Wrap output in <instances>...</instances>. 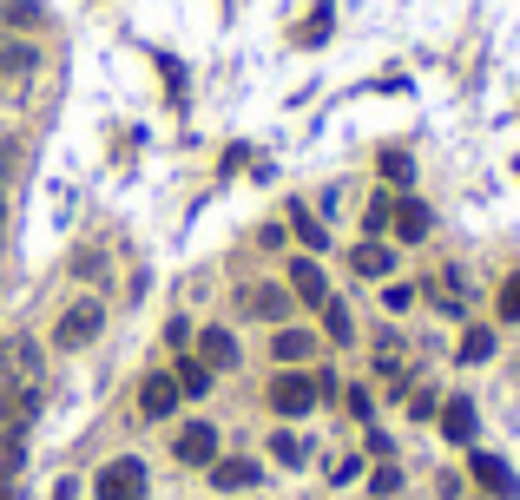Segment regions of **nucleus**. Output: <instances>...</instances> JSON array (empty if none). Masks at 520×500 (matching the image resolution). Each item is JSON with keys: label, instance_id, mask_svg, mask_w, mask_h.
<instances>
[{"label": "nucleus", "instance_id": "1", "mask_svg": "<svg viewBox=\"0 0 520 500\" xmlns=\"http://www.w3.org/2000/svg\"><path fill=\"white\" fill-rule=\"evenodd\" d=\"M264 402H270V415H284V422H303V415H310L323 395H316V375H310V369H284L277 382H270Z\"/></svg>", "mask_w": 520, "mask_h": 500}, {"label": "nucleus", "instance_id": "2", "mask_svg": "<svg viewBox=\"0 0 520 500\" xmlns=\"http://www.w3.org/2000/svg\"><path fill=\"white\" fill-rule=\"evenodd\" d=\"M99 329H106V310H99L93 297H79V303H66V310H60V323H53V349H66V356H73V349H86V343H93Z\"/></svg>", "mask_w": 520, "mask_h": 500}, {"label": "nucleus", "instance_id": "3", "mask_svg": "<svg viewBox=\"0 0 520 500\" xmlns=\"http://www.w3.org/2000/svg\"><path fill=\"white\" fill-rule=\"evenodd\" d=\"M93 494L99 500H145V461L139 454H119L93 474Z\"/></svg>", "mask_w": 520, "mask_h": 500}, {"label": "nucleus", "instance_id": "4", "mask_svg": "<svg viewBox=\"0 0 520 500\" xmlns=\"http://www.w3.org/2000/svg\"><path fill=\"white\" fill-rule=\"evenodd\" d=\"M178 402H185V395H178V382H172L165 369H152V375L139 382V415H145V422H172Z\"/></svg>", "mask_w": 520, "mask_h": 500}, {"label": "nucleus", "instance_id": "5", "mask_svg": "<svg viewBox=\"0 0 520 500\" xmlns=\"http://www.w3.org/2000/svg\"><path fill=\"white\" fill-rule=\"evenodd\" d=\"M290 310H297L290 283H251L244 290V316H257V323H290Z\"/></svg>", "mask_w": 520, "mask_h": 500}, {"label": "nucleus", "instance_id": "6", "mask_svg": "<svg viewBox=\"0 0 520 500\" xmlns=\"http://www.w3.org/2000/svg\"><path fill=\"white\" fill-rule=\"evenodd\" d=\"M172 454L185 461V468H211V461H218V428L211 422H185L178 441H172Z\"/></svg>", "mask_w": 520, "mask_h": 500}, {"label": "nucleus", "instance_id": "7", "mask_svg": "<svg viewBox=\"0 0 520 500\" xmlns=\"http://www.w3.org/2000/svg\"><path fill=\"white\" fill-rule=\"evenodd\" d=\"M290 297H297L303 310H323V303H330V277H323V264L297 257V264H290Z\"/></svg>", "mask_w": 520, "mask_h": 500}, {"label": "nucleus", "instance_id": "8", "mask_svg": "<svg viewBox=\"0 0 520 500\" xmlns=\"http://www.w3.org/2000/svg\"><path fill=\"white\" fill-rule=\"evenodd\" d=\"M468 474L481 481V494H494V500H514V494H520L514 468H507L501 454H474V461H468Z\"/></svg>", "mask_w": 520, "mask_h": 500}, {"label": "nucleus", "instance_id": "9", "mask_svg": "<svg viewBox=\"0 0 520 500\" xmlns=\"http://www.w3.org/2000/svg\"><path fill=\"white\" fill-rule=\"evenodd\" d=\"M270 356L284 362V369H310V356H316V336L310 329H297V323H277V336H270Z\"/></svg>", "mask_w": 520, "mask_h": 500}, {"label": "nucleus", "instance_id": "10", "mask_svg": "<svg viewBox=\"0 0 520 500\" xmlns=\"http://www.w3.org/2000/svg\"><path fill=\"white\" fill-rule=\"evenodd\" d=\"M205 474H211V487H218V494H244V487L264 481V468H257V461H237V454H231V461L218 454V461H211Z\"/></svg>", "mask_w": 520, "mask_h": 500}, {"label": "nucleus", "instance_id": "11", "mask_svg": "<svg viewBox=\"0 0 520 500\" xmlns=\"http://www.w3.org/2000/svg\"><path fill=\"white\" fill-rule=\"evenodd\" d=\"M198 362H205L211 375L237 369V336H231V329H198Z\"/></svg>", "mask_w": 520, "mask_h": 500}, {"label": "nucleus", "instance_id": "12", "mask_svg": "<svg viewBox=\"0 0 520 500\" xmlns=\"http://www.w3.org/2000/svg\"><path fill=\"white\" fill-rule=\"evenodd\" d=\"M349 270H356V277H369V283H382V277L395 270V250L376 244V237H363V244L349 250Z\"/></svg>", "mask_w": 520, "mask_h": 500}, {"label": "nucleus", "instance_id": "13", "mask_svg": "<svg viewBox=\"0 0 520 500\" xmlns=\"http://www.w3.org/2000/svg\"><path fill=\"white\" fill-rule=\"evenodd\" d=\"M395 237H402V244H422V237H428V224H435V218H428V204L422 198H402V204H395Z\"/></svg>", "mask_w": 520, "mask_h": 500}, {"label": "nucleus", "instance_id": "14", "mask_svg": "<svg viewBox=\"0 0 520 500\" xmlns=\"http://www.w3.org/2000/svg\"><path fill=\"white\" fill-rule=\"evenodd\" d=\"M172 382H178V395H185V402H198V395H211V382H218V375H211L198 356H185V362L172 369Z\"/></svg>", "mask_w": 520, "mask_h": 500}, {"label": "nucleus", "instance_id": "15", "mask_svg": "<svg viewBox=\"0 0 520 500\" xmlns=\"http://www.w3.org/2000/svg\"><path fill=\"white\" fill-rule=\"evenodd\" d=\"M442 435L448 441H474V402H468V395L442 402Z\"/></svg>", "mask_w": 520, "mask_h": 500}, {"label": "nucleus", "instance_id": "16", "mask_svg": "<svg viewBox=\"0 0 520 500\" xmlns=\"http://www.w3.org/2000/svg\"><path fill=\"white\" fill-rule=\"evenodd\" d=\"M323 336H330V343H356V316H349V303H323Z\"/></svg>", "mask_w": 520, "mask_h": 500}, {"label": "nucleus", "instance_id": "17", "mask_svg": "<svg viewBox=\"0 0 520 500\" xmlns=\"http://www.w3.org/2000/svg\"><path fill=\"white\" fill-rule=\"evenodd\" d=\"M270 454H277L284 468H303V454H310V441H303V435H290V428H277V435H270Z\"/></svg>", "mask_w": 520, "mask_h": 500}, {"label": "nucleus", "instance_id": "18", "mask_svg": "<svg viewBox=\"0 0 520 500\" xmlns=\"http://www.w3.org/2000/svg\"><path fill=\"white\" fill-rule=\"evenodd\" d=\"M290 231H297V244H303V250H323V244H330V231H323V224H316L310 211H303V204L290 211Z\"/></svg>", "mask_w": 520, "mask_h": 500}, {"label": "nucleus", "instance_id": "19", "mask_svg": "<svg viewBox=\"0 0 520 500\" xmlns=\"http://www.w3.org/2000/svg\"><path fill=\"white\" fill-rule=\"evenodd\" d=\"M494 356V329H461V362H488Z\"/></svg>", "mask_w": 520, "mask_h": 500}, {"label": "nucleus", "instance_id": "20", "mask_svg": "<svg viewBox=\"0 0 520 500\" xmlns=\"http://www.w3.org/2000/svg\"><path fill=\"white\" fill-rule=\"evenodd\" d=\"M428 303L442 316H461V297H455V277H435V290H428Z\"/></svg>", "mask_w": 520, "mask_h": 500}, {"label": "nucleus", "instance_id": "21", "mask_svg": "<svg viewBox=\"0 0 520 500\" xmlns=\"http://www.w3.org/2000/svg\"><path fill=\"white\" fill-rule=\"evenodd\" d=\"M389 218H395V204L389 198H369V211H363V231L376 237V231H389Z\"/></svg>", "mask_w": 520, "mask_h": 500}, {"label": "nucleus", "instance_id": "22", "mask_svg": "<svg viewBox=\"0 0 520 500\" xmlns=\"http://www.w3.org/2000/svg\"><path fill=\"white\" fill-rule=\"evenodd\" d=\"M382 178H389V185H409V178H415V165H409L402 152H382Z\"/></svg>", "mask_w": 520, "mask_h": 500}, {"label": "nucleus", "instance_id": "23", "mask_svg": "<svg viewBox=\"0 0 520 500\" xmlns=\"http://www.w3.org/2000/svg\"><path fill=\"white\" fill-rule=\"evenodd\" d=\"M501 316H507V323H520V270L501 283Z\"/></svg>", "mask_w": 520, "mask_h": 500}, {"label": "nucleus", "instance_id": "24", "mask_svg": "<svg viewBox=\"0 0 520 500\" xmlns=\"http://www.w3.org/2000/svg\"><path fill=\"white\" fill-rule=\"evenodd\" d=\"M382 303H389V310L402 316V310H409V303H415V283H389V290H382Z\"/></svg>", "mask_w": 520, "mask_h": 500}, {"label": "nucleus", "instance_id": "25", "mask_svg": "<svg viewBox=\"0 0 520 500\" xmlns=\"http://www.w3.org/2000/svg\"><path fill=\"white\" fill-rule=\"evenodd\" d=\"M343 402H349V415H356V422H369V408H376V395H369V389H349Z\"/></svg>", "mask_w": 520, "mask_h": 500}, {"label": "nucleus", "instance_id": "26", "mask_svg": "<svg viewBox=\"0 0 520 500\" xmlns=\"http://www.w3.org/2000/svg\"><path fill=\"white\" fill-rule=\"evenodd\" d=\"M435 408H442V402H435V395H428V389H415V395H409V415H415V422H428Z\"/></svg>", "mask_w": 520, "mask_h": 500}, {"label": "nucleus", "instance_id": "27", "mask_svg": "<svg viewBox=\"0 0 520 500\" xmlns=\"http://www.w3.org/2000/svg\"><path fill=\"white\" fill-rule=\"evenodd\" d=\"M369 487H376V494H395V487H402V468H376V474H369Z\"/></svg>", "mask_w": 520, "mask_h": 500}, {"label": "nucleus", "instance_id": "28", "mask_svg": "<svg viewBox=\"0 0 520 500\" xmlns=\"http://www.w3.org/2000/svg\"><path fill=\"white\" fill-rule=\"evenodd\" d=\"M0 66H7V73H27V66H33V47H7V60H0Z\"/></svg>", "mask_w": 520, "mask_h": 500}, {"label": "nucleus", "instance_id": "29", "mask_svg": "<svg viewBox=\"0 0 520 500\" xmlns=\"http://www.w3.org/2000/svg\"><path fill=\"white\" fill-rule=\"evenodd\" d=\"M7 20H14V27H40V7H27V0H20V7H7Z\"/></svg>", "mask_w": 520, "mask_h": 500}, {"label": "nucleus", "instance_id": "30", "mask_svg": "<svg viewBox=\"0 0 520 500\" xmlns=\"http://www.w3.org/2000/svg\"><path fill=\"white\" fill-rule=\"evenodd\" d=\"M356 474H363V461L349 454V461H336V474H330V481H336V487H349V481H356Z\"/></svg>", "mask_w": 520, "mask_h": 500}, {"label": "nucleus", "instance_id": "31", "mask_svg": "<svg viewBox=\"0 0 520 500\" xmlns=\"http://www.w3.org/2000/svg\"><path fill=\"white\" fill-rule=\"evenodd\" d=\"M73 494H79V487H73V481H60V487H53V500H73Z\"/></svg>", "mask_w": 520, "mask_h": 500}, {"label": "nucleus", "instance_id": "32", "mask_svg": "<svg viewBox=\"0 0 520 500\" xmlns=\"http://www.w3.org/2000/svg\"><path fill=\"white\" fill-rule=\"evenodd\" d=\"M0 500H20V487H0Z\"/></svg>", "mask_w": 520, "mask_h": 500}, {"label": "nucleus", "instance_id": "33", "mask_svg": "<svg viewBox=\"0 0 520 500\" xmlns=\"http://www.w3.org/2000/svg\"><path fill=\"white\" fill-rule=\"evenodd\" d=\"M0 211H7V198H0Z\"/></svg>", "mask_w": 520, "mask_h": 500}]
</instances>
